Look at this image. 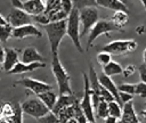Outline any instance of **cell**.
I'll list each match as a JSON object with an SVG mask.
<instances>
[{"label": "cell", "instance_id": "4fadbf2b", "mask_svg": "<svg viewBox=\"0 0 146 123\" xmlns=\"http://www.w3.org/2000/svg\"><path fill=\"white\" fill-rule=\"evenodd\" d=\"M19 62L18 59V51L14 48H5V59L2 63V68L5 72L9 73L14 66Z\"/></svg>", "mask_w": 146, "mask_h": 123}, {"label": "cell", "instance_id": "e0dca14e", "mask_svg": "<svg viewBox=\"0 0 146 123\" xmlns=\"http://www.w3.org/2000/svg\"><path fill=\"white\" fill-rule=\"evenodd\" d=\"M22 62H24L26 64L35 63V62L44 63V57L34 47H27L22 52Z\"/></svg>", "mask_w": 146, "mask_h": 123}, {"label": "cell", "instance_id": "f546056e", "mask_svg": "<svg viewBox=\"0 0 146 123\" xmlns=\"http://www.w3.org/2000/svg\"><path fill=\"white\" fill-rule=\"evenodd\" d=\"M38 121H39V123H62L59 117L52 110H50L47 115H44L43 117L39 118Z\"/></svg>", "mask_w": 146, "mask_h": 123}, {"label": "cell", "instance_id": "83f0119b", "mask_svg": "<svg viewBox=\"0 0 146 123\" xmlns=\"http://www.w3.org/2000/svg\"><path fill=\"white\" fill-rule=\"evenodd\" d=\"M95 113H96V116H97V117L105 120V118L110 115V114H108V102H107L106 100H103V99H102Z\"/></svg>", "mask_w": 146, "mask_h": 123}, {"label": "cell", "instance_id": "f6af8a7d", "mask_svg": "<svg viewBox=\"0 0 146 123\" xmlns=\"http://www.w3.org/2000/svg\"><path fill=\"white\" fill-rule=\"evenodd\" d=\"M140 1V3L143 5V7H144V9H145V11H146V0H139Z\"/></svg>", "mask_w": 146, "mask_h": 123}, {"label": "cell", "instance_id": "d590c367", "mask_svg": "<svg viewBox=\"0 0 146 123\" xmlns=\"http://www.w3.org/2000/svg\"><path fill=\"white\" fill-rule=\"evenodd\" d=\"M60 3H62V9L67 14H70L72 9L74 8L72 0H60Z\"/></svg>", "mask_w": 146, "mask_h": 123}, {"label": "cell", "instance_id": "f907efd6", "mask_svg": "<svg viewBox=\"0 0 146 123\" xmlns=\"http://www.w3.org/2000/svg\"><path fill=\"white\" fill-rule=\"evenodd\" d=\"M0 123H7V122H5V121H1V120H0Z\"/></svg>", "mask_w": 146, "mask_h": 123}, {"label": "cell", "instance_id": "60d3db41", "mask_svg": "<svg viewBox=\"0 0 146 123\" xmlns=\"http://www.w3.org/2000/svg\"><path fill=\"white\" fill-rule=\"evenodd\" d=\"M104 122L105 123H119V118H116V117H113V116H107L105 120H104Z\"/></svg>", "mask_w": 146, "mask_h": 123}, {"label": "cell", "instance_id": "277c9868", "mask_svg": "<svg viewBox=\"0 0 146 123\" xmlns=\"http://www.w3.org/2000/svg\"><path fill=\"white\" fill-rule=\"evenodd\" d=\"M83 77V83H84V89H83V97L80 100V107L83 110L88 123H96V118H95V109H94V105H92V100H91V92H90V82H89V77L86 73L82 74Z\"/></svg>", "mask_w": 146, "mask_h": 123}, {"label": "cell", "instance_id": "2e32d148", "mask_svg": "<svg viewBox=\"0 0 146 123\" xmlns=\"http://www.w3.org/2000/svg\"><path fill=\"white\" fill-rule=\"evenodd\" d=\"M42 67H46V64L41 62H35L30 64H26L24 62H18L8 74H22L24 72H32L36 68H42Z\"/></svg>", "mask_w": 146, "mask_h": 123}, {"label": "cell", "instance_id": "484cf974", "mask_svg": "<svg viewBox=\"0 0 146 123\" xmlns=\"http://www.w3.org/2000/svg\"><path fill=\"white\" fill-rule=\"evenodd\" d=\"M122 113H123V106H121L116 100H113V101H110L108 102V114L110 116H113V117H116V118H121L122 116Z\"/></svg>", "mask_w": 146, "mask_h": 123}, {"label": "cell", "instance_id": "836d02e7", "mask_svg": "<svg viewBox=\"0 0 146 123\" xmlns=\"http://www.w3.org/2000/svg\"><path fill=\"white\" fill-rule=\"evenodd\" d=\"M100 98L103 99V100H106L107 102H110V101H113V100H115V97L107 90V89H105L103 85L100 87Z\"/></svg>", "mask_w": 146, "mask_h": 123}, {"label": "cell", "instance_id": "9a60e30c", "mask_svg": "<svg viewBox=\"0 0 146 123\" xmlns=\"http://www.w3.org/2000/svg\"><path fill=\"white\" fill-rule=\"evenodd\" d=\"M119 123H139V118L136 114L133 101H128L123 105V113Z\"/></svg>", "mask_w": 146, "mask_h": 123}, {"label": "cell", "instance_id": "c3c4849f", "mask_svg": "<svg viewBox=\"0 0 146 123\" xmlns=\"http://www.w3.org/2000/svg\"><path fill=\"white\" fill-rule=\"evenodd\" d=\"M2 106H3V102H0V116H1V112H2Z\"/></svg>", "mask_w": 146, "mask_h": 123}, {"label": "cell", "instance_id": "9c48e42d", "mask_svg": "<svg viewBox=\"0 0 146 123\" xmlns=\"http://www.w3.org/2000/svg\"><path fill=\"white\" fill-rule=\"evenodd\" d=\"M6 19H7L8 24L11 25L13 27H18V26H22L25 24H30L33 18L24 9L14 8L8 13V15L6 16Z\"/></svg>", "mask_w": 146, "mask_h": 123}, {"label": "cell", "instance_id": "5b68a950", "mask_svg": "<svg viewBox=\"0 0 146 123\" xmlns=\"http://www.w3.org/2000/svg\"><path fill=\"white\" fill-rule=\"evenodd\" d=\"M21 105H22V109H23L24 114L32 116L36 120L43 117L44 115H47L50 112V109L46 106V104L40 98L27 99L24 102H22Z\"/></svg>", "mask_w": 146, "mask_h": 123}, {"label": "cell", "instance_id": "d4e9b609", "mask_svg": "<svg viewBox=\"0 0 146 123\" xmlns=\"http://www.w3.org/2000/svg\"><path fill=\"white\" fill-rule=\"evenodd\" d=\"M75 105L76 104H74L72 106H68V107H65V108H63L58 112L57 116L59 117L62 123H66L68 120L74 117V115H75Z\"/></svg>", "mask_w": 146, "mask_h": 123}, {"label": "cell", "instance_id": "ffe728a7", "mask_svg": "<svg viewBox=\"0 0 146 123\" xmlns=\"http://www.w3.org/2000/svg\"><path fill=\"white\" fill-rule=\"evenodd\" d=\"M128 19H129V15H128V11H125V10H116V11H114V14H113V16L111 18L112 23L119 28L124 27L127 25V23H128Z\"/></svg>", "mask_w": 146, "mask_h": 123}, {"label": "cell", "instance_id": "ee69618b", "mask_svg": "<svg viewBox=\"0 0 146 123\" xmlns=\"http://www.w3.org/2000/svg\"><path fill=\"white\" fill-rule=\"evenodd\" d=\"M66 123H79L78 121H76V118L75 117H73V118H71V120H68Z\"/></svg>", "mask_w": 146, "mask_h": 123}, {"label": "cell", "instance_id": "8992f818", "mask_svg": "<svg viewBox=\"0 0 146 123\" xmlns=\"http://www.w3.org/2000/svg\"><path fill=\"white\" fill-rule=\"evenodd\" d=\"M117 30H120V28L116 27V26L112 23V20L99 19V20L91 27V30L89 31V36H88V41H87V49H89V48L92 46L94 41H95L98 36H100V35H103V34L108 35L110 32L117 31Z\"/></svg>", "mask_w": 146, "mask_h": 123}, {"label": "cell", "instance_id": "681fc988", "mask_svg": "<svg viewBox=\"0 0 146 123\" xmlns=\"http://www.w3.org/2000/svg\"><path fill=\"white\" fill-rule=\"evenodd\" d=\"M120 1H121V2H123L124 5H127V3H128V0H120Z\"/></svg>", "mask_w": 146, "mask_h": 123}, {"label": "cell", "instance_id": "3957f363", "mask_svg": "<svg viewBox=\"0 0 146 123\" xmlns=\"http://www.w3.org/2000/svg\"><path fill=\"white\" fill-rule=\"evenodd\" d=\"M80 26H81V22H80V10L78 8H73L72 11L68 14L67 16V35L70 36V39L73 42V46H75V48L82 52V46H81V41H80Z\"/></svg>", "mask_w": 146, "mask_h": 123}, {"label": "cell", "instance_id": "8fae6325", "mask_svg": "<svg viewBox=\"0 0 146 123\" xmlns=\"http://www.w3.org/2000/svg\"><path fill=\"white\" fill-rule=\"evenodd\" d=\"M27 36L41 38L42 33L32 23L25 24V25H22V26H18V27H14V30H13V38H15V39H25Z\"/></svg>", "mask_w": 146, "mask_h": 123}, {"label": "cell", "instance_id": "52a82bcc", "mask_svg": "<svg viewBox=\"0 0 146 123\" xmlns=\"http://www.w3.org/2000/svg\"><path fill=\"white\" fill-rule=\"evenodd\" d=\"M137 42L132 39L129 40H114L103 47L102 50L107 51L112 55H125L137 49Z\"/></svg>", "mask_w": 146, "mask_h": 123}, {"label": "cell", "instance_id": "5bb4252c", "mask_svg": "<svg viewBox=\"0 0 146 123\" xmlns=\"http://www.w3.org/2000/svg\"><path fill=\"white\" fill-rule=\"evenodd\" d=\"M98 80H99L100 84H102L105 89H107V90L115 97V100H116L121 106H123V104H122L121 100H120V90H119V88L116 87V84L114 83V81L112 80V76H108V75L102 73L100 75H98Z\"/></svg>", "mask_w": 146, "mask_h": 123}, {"label": "cell", "instance_id": "ab89813d", "mask_svg": "<svg viewBox=\"0 0 146 123\" xmlns=\"http://www.w3.org/2000/svg\"><path fill=\"white\" fill-rule=\"evenodd\" d=\"M10 1H11V5L14 8L23 9V1H21V0H10Z\"/></svg>", "mask_w": 146, "mask_h": 123}, {"label": "cell", "instance_id": "7bdbcfd3", "mask_svg": "<svg viewBox=\"0 0 146 123\" xmlns=\"http://www.w3.org/2000/svg\"><path fill=\"white\" fill-rule=\"evenodd\" d=\"M8 24V22H7V19H6V17H3L1 14H0V26H3V25H7Z\"/></svg>", "mask_w": 146, "mask_h": 123}, {"label": "cell", "instance_id": "74e56055", "mask_svg": "<svg viewBox=\"0 0 146 123\" xmlns=\"http://www.w3.org/2000/svg\"><path fill=\"white\" fill-rule=\"evenodd\" d=\"M138 73H139L140 81L146 83V63H143V64L138 67Z\"/></svg>", "mask_w": 146, "mask_h": 123}, {"label": "cell", "instance_id": "f1b7e54d", "mask_svg": "<svg viewBox=\"0 0 146 123\" xmlns=\"http://www.w3.org/2000/svg\"><path fill=\"white\" fill-rule=\"evenodd\" d=\"M74 8H78L79 10L86 8V7H97L96 0H72Z\"/></svg>", "mask_w": 146, "mask_h": 123}, {"label": "cell", "instance_id": "603a6c76", "mask_svg": "<svg viewBox=\"0 0 146 123\" xmlns=\"http://www.w3.org/2000/svg\"><path fill=\"white\" fill-rule=\"evenodd\" d=\"M122 72H123V67L121 66V64L114 60H111L108 64L103 66V73L108 76L119 75V74H122Z\"/></svg>", "mask_w": 146, "mask_h": 123}, {"label": "cell", "instance_id": "d6a6232c", "mask_svg": "<svg viewBox=\"0 0 146 123\" xmlns=\"http://www.w3.org/2000/svg\"><path fill=\"white\" fill-rule=\"evenodd\" d=\"M117 88H119L120 91H124V92H128V93H131V95H136V84H132V83H122Z\"/></svg>", "mask_w": 146, "mask_h": 123}, {"label": "cell", "instance_id": "bcb514c9", "mask_svg": "<svg viewBox=\"0 0 146 123\" xmlns=\"http://www.w3.org/2000/svg\"><path fill=\"white\" fill-rule=\"evenodd\" d=\"M140 115L146 120V109H144V110H141V113H140Z\"/></svg>", "mask_w": 146, "mask_h": 123}, {"label": "cell", "instance_id": "30bf717a", "mask_svg": "<svg viewBox=\"0 0 146 123\" xmlns=\"http://www.w3.org/2000/svg\"><path fill=\"white\" fill-rule=\"evenodd\" d=\"M18 84L24 85L26 89H30V90H31L33 93H35V95H39V93H42V92L52 90V85H51V84H48V83H46V82L35 80V79H32V77L22 79V80L18 81Z\"/></svg>", "mask_w": 146, "mask_h": 123}, {"label": "cell", "instance_id": "ac0fdd59", "mask_svg": "<svg viewBox=\"0 0 146 123\" xmlns=\"http://www.w3.org/2000/svg\"><path fill=\"white\" fill-rule=\"evenodd\" d=\"M79 100L76 99V97L74 95H59L58 96V99H57V102L52 109V112L57 115L58 112L65 107H68V106H72L74 104H76Z\"/></svg>", "mask_w": 146, "mask_h": 123}, {"label": "cell", "instance_id": "7dc6e473", "mask_svg": "<svg viewBox=\"0 0 146 123\" xmlns=\"http://www.w3.org/2000/svg\"><path fill=\"white\" fill-rule=\"evenodd\" d=\"M143 59H144V63H146V48H145V50L143 52Z\"/></svg>", "mask_w": 146, "mask_h": 123}, {"label": "cell", "instance_id": "f35d334b", "mask_svg": "<svg viewBox=\"0 0 146 123\" xmlns=\"http://www.w3.org/2000/svg\"><path fill=\"white\" fill-rule=\"evenodd\" d=\"M136 72V67L133 66V65H128L125 68H123V72H122V74H123V76L124 77H128V76H131L133 73Z\"/></svg>", "mask_w": 146, "mask_h": 123}, {"label": "cell", "instance_id": "4316f807", "mask_svg": "<svg viewBox=\"0 0 146 123\" xmlns=\"http://www.w3.org/2000/svg\"><path fill=\"white\" fill-rule=\"evenodd\" d=\"M13 30L14 27L9 24L0 26V42L1 43H6L9 38H13Z\"/></svg>", "mask_w": 146, "mask_h": 123}, {"label": "cell", "instance_id": "cb8c5ba5", "mask_svg": "<svg viewBox=\"0 0 146 123\" xmlns=\"http://www.w3.org/2000/svg\"><path fill=\"white\" fill-rule=\"evenodd\" d=\"M44 2H46L44 14L48 16V18L50 20V17L56 11H58L59 9H62V3H60V0H44Z\"/></svg>", "mask_w": 146, "mask_h": 123}, {"label": "cell", "instance_id": "b9f144b4", "mask_svg": "<svg viewBox=\"0 0 146 123\" xmlns=\"http://www.w3.org/2000/svg\"><path fill=\"white\" fill-rule=\"evenodd\" d=\"M3 59H5V48L0 44V64L3 63Z\"/></svg>", "mask_w": 146, "mask_h": 123}, {"label": "cell", "instance_id": "816d5d0a", "mask_svg": "<svg viewBox=\"0 0 146 123\" xmlns=\"http://www.w3.org/2000/svg\"><path fill=\"white\" fill-rule=\"evenodd\" d=\"M145 105H146V104H145Z\"/></svg>", "mask_w": 146, "mask_h": 123}, {"label": "cell", "instance_id": "7c38bea8", "mask_svg": "<svg viewBox=\"0 0 146 123\" xmlns=\"http://www.w3.org/2000/svg\"><path fill=\"white\" fill-rule=\"evenodd\" d=\"M23 9L31 16H36L46 10L44 0H25L23 1Z\"/></svg>", "mask_w": 146, "mask_h": 123}, {"label": "cell", "instance_id": "e575fe53", "mask_svg": "<svg viewBox=\"0 0 146 123\" xmlns=\"http://www.w3.org/2000/svg\"><path fill=\"white\" fill-rule=\"evenodd\" d=\"M136 95H138L141 98H146V83L139 82L136 84Z\"/></svg>", "mask_w": 146, "mask_h": 123}, {"label": "cell", "instance_id": "6da1fadb", "mask_svg": "<svg viewBox=\"0 0 146 123\" xmlns=\"http://www.w3.org/2000/svg\"><path fill=\"white\" fill-rule=\"evenodd\" d=\"M51 71L56 79L59 95H73V90L71 88V77L67 73L66 68L63 66L58 52L52 54V60H51Z\"/></svg>", "mask_w": 146, "mask_h": 123}, {"label": "cell", "instance_id": "ba28073f", "mask_svg": "<svg viewBox=\"0 0 146 123\" xmlns=\"http://www.w3.org/2000/svg\"><path fill=\"white\" fill-rule=\"evenodd\" d=\"M98 10L97 7H86L83 9L80 10V22H81V26L82 30L80 32L81 35H84L86 33H88L91 27L99 20L98 19Z\"/></svg>", "mask_w": 146, "mask_h": 123}, {"label": "cell", "instance_id": "44dd1931", "mask_svg": "<svg viewBox=\"0 0 146 123\" xmlns=\"http://www.w3.org/2000/svg\"><path fill=\"white\" fill-rule=\"evenodd\" d=\"M36 97L40 98V99L46 104V106H47L50 110L54 109V107H55V105H56V102H57V99H58L57 95H56L52 90H49V91L39 93V95H36Z\"/></svg>", "mask_w": 146, "mask_h": 123}, {"label": "cell", "instance_id": "d6986e66", "mask_svg": "<svg viewBox=\"0 0 146 123\" xmlns=\"http://www.w3.org/2000/svg\"><path fill=\"white\" fill-rule=\"evenodd\" d=\"M96 2H97V7H102L105 9H112L114 11H116V10L128 11L127 5H124L120 0H96Z\"/></svg>", "mask_w": 146, "mask_h": 123}, {"label": "cell", "instance_id": "1f68e13d", "mask_svg": "<svg viewBox=\"0 0 146 123\" xmlns=\"http://www.w3.org/2000/svg\"><path fill=\"white\" fill-rule=\"evenodd\" d=\"M15 105V115L13 123H23V109L21 104H14Z\"/></svg>", "mask_w": 146, "mask_h": 123}, {"label": "cell", "instance_id": "7a4b0ae2", "mask_svg": "<svg viewBox=\"0 0 146 123\" xmlns=\"http://www.w3.org/2000/svg\"><path fill=\"white\" fill-rule=\"evenodd\" d=\"M42 26L47 33L51 52L52 54L58 52L59 44H60L63 38L67 34V18L57 20V22H50Z\"/></svg>", "mask_w": 146, "mask_h": 123}, {"label": "cell", "instance_id": "7402d4cb", "mask_svg": "<svg viewBox=\"0 0 146 123\" xmlns=\"http://www.w3.org/2000/svg\"><path fill=\"white\" fill-rule=\"evenodd\" d=\"M14 115H15V105L13 102H3L0 120L7 123H13Z\"/></svg>", "mask_w": 146, "mask_h": 123}, {"label": "cell", "instance_id": "8d00e7d4", "mask_svg": "<svg viewBox=\"0 0 146 123\" xmlns=\"http://www.w3.org/2000/svg\"><path fill=\"white\" fill-rule=\"evenodd\" d=\"M133 96L135 95H131V93H128V92H124V91H120V100H121V102L123 105L125 102H128V101H131Z\"/></svg>", "mask_w": 146, "mask_h": 123}, {"label": "cell", "instance_id": "4dcf8cb0", "mask_svg": "<svg viewBox=\"0 0 146 123\" xmlns=\"http://www.w3.org/2000/svg\"><path fill=\"white\" fill-rule=\"evenodd\" d=\"M111 60H112V54H110L107 51H104V50H102L97 54V62H98L99 65L104 66V65L108 64Z\"/></svg>", "mask_w": 146, "mask_h": 123}]
</instances>
